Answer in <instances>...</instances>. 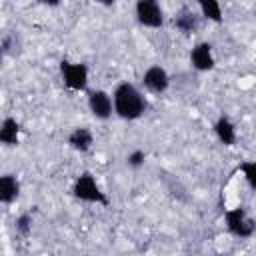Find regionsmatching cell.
<instances>
[{
	"label": "cell",
	"instance_id": "cell-5",
	"mask_svg": "<svg viewBox=\"0 0 256 256\" xmlns=\"http://www.w3.org/2000/svg\"><path fill=\"white\" fill-rule=\"evenodd\" d=\"M136 18L140 24H144L148 28H160L164 22L162 8L154 0H140L136 4Z\"/></svg>",
	"mask_w": 256,
	"mask_h": 256
},
{
	"label": "cell",
	"instance_id": "cell-7",
	"mask_svg": "<svg viewBox=\"0 0 256 256\" xmlns=\"http://www.w3.org/2000/svg\"><path fill=\"white\" fill-rule=\"evenodd\" d=\"M190 60H192V66L200 72H206V70H212L214 68V56H212V46L208 42H200L192 48L190 52Z\"/></svg>",
	"mask_w": 256,
	"mask_h": 256
},
{
	"label": "cell",
	"instance_id": "cell-8",
	"mask_svg": "<svg viewBox=\"0 0 256 256\" xmlns=\"http://www.w3.org/2000/svg\"><path fill=\"white\" fill-rule=\"evenodd\" d=\"M142 82H144V86H146L150 92L162 94V92L168 88V82H170V80H168V74H166L164 68H160V66H150V68L144 72Z\"/></svg>",
	"mask_w": 256,
	"mask_h": 256
},
{
	"label": "cell",
	"instance_id": "cell-10",
	"mask_svg": "<svg viewBox=\"0 0 256 256\" xmlns=\"http://www.w3.org/2000/svg\"><path fill=\"white\" fill-rule=\"evenodd\" d=\"M92 142H94V136H92V132H90L88 128H74L72 134L68 136V144H70L74 150H78V152L90 150Z\"/></svg>",
	"mask_w": 256,
	"mask_h": 256
},
{
	"label": "cell",
	"instance_id": "cell-3",
	"mask_svg": "<svg viewBox=\"0 0 256 256\" xmlns=\"http://www.w3.org/2000/svg\"><path fill=\"white\" fill-rule=\"evenodd\" d=\"M226 226H228V230L232 234H236L240 238H248L256 230V222L252 218H248V214H246V210L242 206L232 208V210L226 212Z\"/></svg>",
	"mask_w": 256,
	"mask_h": 256
},
{
	"label": "cell",
	"instance_id": "cell-1",
	"mask_svg": "<svg viewBox=\"0 0 256 256\" xmlns=\"http://www.w3.org/2000/svg\"><path fill=\"white\" fill-rule=\"evenodd\" d=\"M112 100H114V112L124 120H136L144 114L146 102L134 84H128V82L118 84Z\"/></svg>",
	"mask_w": 256,
	"mask_h": 256
},
{
	"label": "cell",
	"instance_id": "cell-9",
	"mask_svg": "<svg viewBox=\"0 0 256 256\" xmlns=\"http://www.w3.org/2000/svg\"><path fill=\"white\" fill-rule=\"evenodd\" d=\"M18 194H20V184H18L16 176L4 174L0 178V200L4 204H10V202H14L18 198Z\"/></svg>",
	"mask_w": 256,
	"mask_h": 256
},
{
	"label": "cell",
	"instance_id": "cell-2",
	"mask_svg": "<svg viewBox=\"0 0 256 256\" xmlns=\"http://www.w3.org/2000/svg\"><path fill=\"white\" fill-rule=\"evenodd\" d=\"M74 196L78 200H84V202H94V204H104L108 206V196L102 192V188L98 186L96 178L90 174V172H84L76 178L74 182Z\"/></svg>",
	"mask_w": 256,
	"mask_h": 256
},
{
	"label": "cell",
	"instance_id": "cell-6",
	"mask_svg": "<svg viewBox=\"0 0 256 256\" xmlns=\"http://www.w3.org/2000/svg\"><path fill=\"white\" fill-rule=\"evenodd\" d=\"M112 104L114 100L110 98L108 92L104 90H92L88 94V106H90V112L100 118V120H106L110 114H112Z\"/></svg>",
	"mask_w": 256,
	"mask_h": 256
},
{
	"label": "cell",
	"instance_id": "cell-16",
	"mask_svg": "<svg viewBox=\"0 0 256 256\" xmlns=\"http://www.w3.org/2000/svg\"><path fill=\"white\" fill-rule=\"evenodd\" d=\"M16 232L20 236H28L32 232V216L30 214H20L16 218Z\"/></svg>",
	"mask_w": 256,
	"mask_h": 256
},
{
	"label": "cell",
	"instance_id": "cell-4",
	"mask_svg": "<svg viewBox=\"0 0 256 256\" xmlns=\"http://www.w3.org/2000/svg\"><path fill=\"white\" fill-rule=\"evenodd\" d=\"M60 72H62L64 84H66L70 90L80 92V90L86 88V84H88V68H86L84 64H74V62L62 60Z\"/></svg>",
	"mask_w": 256,
	"mask_h": 256
},
{
	"label": "cell",
	"instance_id": "cell-11",
	"mask_svg": "<svg viewBox=\"0 0 256 256\" xmlns=\"http://www.w3.org/2000/svg\"><path fill=\"white\" fill-rule=\"evenodd\" d=\"M20 138V124L14 118H4L0 126V142L6 146H16Z\"/></svg>",
	"mask_w": 256,
	"mask_h": 256
},
{
	"label": "cell",
	"instance_id": "cell-14",
	"mask_svg": "<svg viewBox=\"0 0 256 256\" xmlns=\"http://www.w3.org/2000/svg\"><path fill=\"white\" fill-rule=\"evenodd\" d=\"M200 10H202V16H206V18L212 20V22H220V20H222L220 4L214 2V0H202V2H200Z\"/></svg>",
	"mask_w": 256,
	"mask_h": 256
},
{
	"label": "cell",
	"instance_id": "cell-15",
	"mask_svg": "<svg viewBox=\"0 0 256 256\" xmlns=\"http://www.w3.org/2000/svg\"><path fill=\"white\" fill-rule=\"evenodd\" d=\"M240 170H242L246 182L256 190V160H252V162H242V164H240Z\"/></svg>",
	"mask_w": 256,
	"mask_h": 256
},
{
	"label": "cell",
	"instance_id": "cell-12",
	"mask_svg": "<svg viewBox=\"0 0 256 256\" xmlns=\"http://www.w3.org/2000/svg\"><path fill=\"white\" fill-rule=\"evenodd\" d=\"M214 130H216V136L220 138V142L224 146H232L236 142V128H234V124L226 116H222V118L216 120Z\"/></svg>",
	"mask_w": 256,
	"mask_h": 256
},
{
	"label": "cell",
	"instance_id": "cell-17",
	"mask_svg": "<svg viewBox=\"0 0 256 256\" xmlns=\"http://www.w3.org/2000/svg\"><path fill=\"white\" fill-rule=\"evenodd\" d=\"M144 160H146V152H144V150H134V152H130V154H128V164H130V166H134V168L142 166V164H144Z\"/></svg>",
	"mask_w": 256,
	"mask_h": 256
},
{
	"label": "cell",
	"instance_id": "cell-13",
	"mask_svg": "<svg viewBox=\"0 0 256 256\" xmlns=\"http://www.w3.org/2000/svg\"><path fill=\"white\" fill-rule=\"evenodd\" d=\"M174 26H176L180 32H184V34H192V32L198 28V16H196L192 10H186V8H184L182 12L176 14Z\"/></svg>",
	"mask_w": 256,
	"mask_h": 256
}]
</instances>
